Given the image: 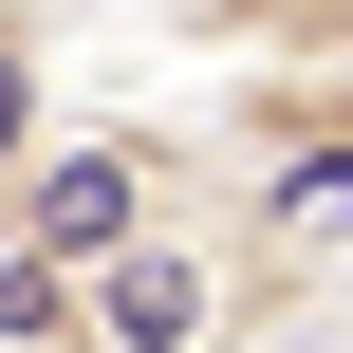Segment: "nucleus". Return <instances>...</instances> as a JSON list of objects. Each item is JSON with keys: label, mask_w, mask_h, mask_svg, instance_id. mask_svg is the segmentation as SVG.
<instances>
[{"label": "nucleus", "mask_w": 353, "mask_h": 353, "mask_svg": "<svg viewBox=\"0 0 353 353\" xmlns=\"http://www.w3.org/2000/svg\"><path fill=\"white\" fill-rule=\"evenodd\" d=\"M205 168L242 186V223H279L298 261H353V74L335 56H261L205 93Z\"/></svg>", "instance_id": "7ed1b4c3"}, {"label": "nucleus", "mask_w": 353, "mask_h": 353, "mask_svg": "<svg viewBox=\"0 0 353 353\" xmlns=\"http://www.w3.org/2000/svg\"><path fill=\"white\" fill-rule=\"evenodd\" d=\"M0 353H93L74 279H56V261H19V242H0Z\"/></svg>", "instance_id": "423d86ee"}, {"label": "nucleus", "mask_w": 353, "mask_h": 353, "mask_svg": "<svg viewBox=\"0 0 353 353\" xmlns=\"http://www.w3.org/2000/svg\"><path fill=\"white\" fill-rule=\"evenodd\" d=\"M316 298H335V261H298L279 223H242V186H223V168H205V205H186V223H149L130 261H93V279H74L93 353H279Z\"/></svg>", "instance_id": "f257e3e1"}, {"label": "nucleus", "mask_w": 353, "mask_h": 353, "mask_svg": "<svg viewBox=\"0 0 353 353\" xmlns=\"http://www.w3.org/2000/svg\"><path fill=\"white\" fill-rule=\"evenodd\" d=\"M186 205H205V130H168V112H74V130H37V168L0 186V242L56 261V279H93V261H130L149 223H186Z\"/></svg>", "instance_id": "f03ea898"}, {"label": "nucleus", "mask_w": 353, "mask_h": 353, "mask_svg": "<svg viewBox=\"0 0 353 353\" xmlns=\"http://www.w3.org/2000/svg\"><path fill=\"white\" fill-rule=\"evenodd\" d=\"M186 37L242 56V74H261V56H335L353 74V0H186Z\"/></svg>", "instance_id": "20e7f679"}, {"label": "nucleus", "mask_w": 353, "mask_h": 353, "mask_svg": "<svg viewBox=\"0 0 353 353\" xmlns=\"http://www.w3.org/2000/svg\"><path fill=\"white\" fill-rule=\"evenodd\" d=\"M37 56H56V19H37V0H0V186H19V168H37V130H56V112H37Z\"/></svg>", "instance_id": "39448f33"}]
</instances>
